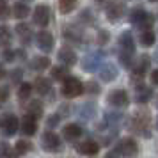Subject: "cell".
I'll return each instance as SVG.
<instances>
[{
  "instance_id": "cell-12",
  "label": "cell",
  "mask_w": 158,
  "mask_h": 158,
  "mask_svg": "<svg viewBox=\"0 0 158 158\" xmlns=\"http://www.w3.org/2000/svg\"><path fill=\"white\" fill-rule=\"evenodd\" d=\"M131 124L135 126V130H140L146 128L148 124H149V115H148V112H137L135 115H133V119H131Z\"/></svg>"
},
{
  "instance_id": "cell-18",
  "label": "cell",
  "mask_w": 158,
  "mask_h": 158,
  "mask_svg": "<svg viewBox=\"0 0 158 158\" xmlns=\"http://www.w3.org/2000/svg\"><path fill=\"white\" fill-rule=\"evenodd\" d=\"M146 16H148V13H146L144 9L137 7V9H133V11H131V15H130V22L140 27V25H142V22L146 20Z\"/></svg>"
},
{
  "instance_id": "cell-30",
  "label": "cell",
  "mask_w": 158,
  "mask_h": 158,
  "mask_svg": "<svg viewBox=\"0 0 158 158\" xmlns=\"http://www.w3.org/2000/svg\"><path fill=\"white\" fill-rule=\"evenodd\" d=\"M151 98V89H148V87H139V96H137V100L139 101H148Z\"/></svg>"
},
{
  "instance_id": "cell-3",
  "label": "cell",
  "mask_w": 158,
  "mask_h": 158,
  "mask_svg": "<svg viewBox=\"0 0 158 158\" xmlns=\"http://www.w3.org/2000/svg\"><path fill=\"white\" fill-rule=\"evenodd\" d=\"M48 22H50V7L44 4H39L34 9V23L37 27H46Z\"/></svg>"
},
{
  "instance_id": "cell-26",
  "label": "cell",
  "mask_w": 158,
  "mask_h": 158,
  "mask_svg": "<svg viewBox=\"0 0 158 158\" xmlns=\"http://www.w3.org/2000/svg\"><path fill=\"white\" fill-rule=\"evenodd\" d=\"M115 75H117L115 68L112 64H107L105 68H103V71H101V78L103 80H112V78H115Z\"/></svg>"
},
{
  "instance_id": "cell-33",
  "label": "cell",
  "mask_w": 158,
  "mask_h": 158,
  "mask_svg": "<svg viewBox=\"0 0 158 158\" xmlns=\"http://www.w3.org/2000/svg\"><path fill=\"white\" fill-rule=\"evenodd\" d=\"M4 59H6L7 62L15 60V52H13V50H6V52H4Z\"/></svg>"
},
{
  "instance_id": "cell-34",
  "label": "cell",
  "mask_w": 158,
  "mask_h": 158,
  "mask_svg": "<svg viewBox=\"0 0 158 158\" xmlns=\"http://www.w3.org/2000/svg\"><path fill=\"white\" fill-rule=\"evenodd\" d=\"M108 37H110V34L101 30V32H100V39H98V41H100V43L103 44V43H107V41H108Z\"/></svg>"
},
{
  "instance_id": "cell-19",
  "label": "cell",
  "mask_w": 158,
  "mask_h": 158,
  "mask_svg": "<svg viewBox=\"0 0 158 158\" xmlns=\"http://www.w3.org/2000/svg\"><path fill=\"white\" fill-rule=\"evenodd\" d=\"M34 87H36V91L39 94H48L50 93V80L48 78H43V77H39V78L34 82Z\"/></svg>"
},
{
  "instance_id": "cell-11",
  "label": "cell",
  "mask_w": 158,
  "mask_h": 158,
  "mask_svg": "<svg viewBox=\"0 0 158 158\" xmlns=\"http://www.w3.org/2000/svg\"><path fill=\"white\" fill-rule=\"evenodd\" d=\"M78 151L82 155H96L98 151H100V146L98 142H94V140H85V142H80L78 144Z\"/></svg>"
},
{
  "instance_id": "cell-28",
  "label": "cell",
  "mask_w": 158,
  "mask_h": 158,
  "mask_svg": "<svg viewBox=\"0 0 158 158\" xmlns=\"http://www.w3.org/2000/svg\"><path fill=\"white\" fill-rule=\"evenodd\" d=\"M0 158H16V153L7 144H0Z\"/></svg>"
},
{
  "instance_id": "cell-32",
  "label": "cell",
  "mask_w": 158,
  "mask_h": 158,
  "mask_svg": "<svg viewBox=\"0 0 158 158\" xmlns=\"http://www.w3.org/2000/svg\"><path fill=\"white\" fill-rule=\"evenodd\" d=\"M9 98V89L7 87H0V101H6Z\"/></svg>"
},
{
  "instance_id": "cell-4",
  "label": "cell",
  "mask_w": 158,
  "mask_h": 158,
  "mask_svg": "<svg viewBox=\"0 0 158 158\" xmlns=\"http://www.w3.org/2000/svg\"><path fill=\"white\" fill-rule=\"evenodd\" d=\"M43 148L50 153H55V151L60 149V139H59L57 133L53 131H46L43 135Z\"/></svg>"
},
{
  "instance_id": "cell-35",
  "label": "cell",
  "mask_w": 158,
  "mask_h": 158,
  "mask_svg": "<svg viewBox=\"0 0 158 158\" xmlns=\"http://www.w3.org/2000/svg\"><path fill=\"white\" fill-rule=\"evenodd\" d=\"M20 78H22V69H15V73H13V82H18Z\"/></svg>"
},
{
  "instance_id": "cell-37",
  "label": "cell",
  "mask_w": 158,
  "mask_h": 158,
  "mask_svg": "<svg viewBox=\"0 0 158 158\" xmlns=\"http://www.w3.org/2000/svg\"><path fill=\"white\" fill-rule=\"evenodd\" d=\"M4 77H6V68H4V66H0V80L4 78Z\"/></svg>"
},
{
  "instance_id": "cell-36",
  "label": "cell",
  "mask_w": 158,
  "mask_h": 158,
  "mask_svg": "<svg viewBox=\"0 0 158 158\" xmlns=\"http://www.w3.org/2000/svg\"><path fill=\"white\" fill-rule=\"evenodd\" d=\"M151 82H153V84L158 82V73L156 71H151Z\"/></svg>"
},
{
  "instance_id": "cell-13",
  "label": "cell",
  "mask_w": 158,
  "mask_h": 158,
  "mask_svg": "<svg viewBox=\"0 0 158 158\" xmlns=\"http://www.w3.org/2000/svg\"><path fill=\"white\" fill-rule=\"evenodd\" d=\"M148 68H149V59L146 57V55H142V57L139 59V62L133 66V75H135L137 78H142L144 73L148 71Z\"/></svg>"
},
{
  "instance_id": "cell-24",
  "label": "cell",
  "mask_w": 158,
  "mask_h": 158,
  "mask_svg": "<svg viewBox=\"0 0 158 158\" xmlns=\"http://www.w3.org/2000/svg\"><path fill=\"white\" fill-rule=\"evenodd\" d=\"M140 43H142L144 46L155 44V32H153V30H144L142 34H140Z\"/></svg>"
},
{
  "instance_id": "cell-2",
  "label": "cell",
  "mask_w": 158,
  "mask_h": 158,
  "mask_svg": "<svg viewBox=\"0 0 158 158\" xmlns=\"http://www.w3.org/2000/svg\"><path fill=\"white\" fill-rule=\"evenodd\" d=\"M18 126H20V123H18V119H16V115L6 114V115L0 117V130H2L6 135H15Z\"/></svg>"
},
{
  "instance_id": "cell-7",
  "label": "cell",
  "mask_w": 158,
  "mask_h": 158,
  "mask_svg": "<svg viewBox=\"0 0 158 158\" xmlns=\"http://www.w3.org/2000/svg\"><path fill=\"white\" fill-rule=\"evenodd\" d=\"M37 46L43 52H50L53 48V36L50 32H46V30H41L37 34Z\"/></svg>"
},
{
  "instance_id": "cell-16",
  "label": "cell",
  "mask_w": 158,
  "mask_h": 158,
  "mask_svg": "<svg viewBox=\"0 0 158 158\" xmlns=\"http://www.w3.org/2000/svg\"><path fill=\"white\" fill-rule=\"evenodd\" d=\"M59 59H60L66 66H73L77 62V55H75V52L69 50V48H62V50L59 52Z\"/></svg>"
},
{
  "instance_id": "cell-21",
  "label": "cell",
  "mask_w": 158,
  "mask_h": 158,
  "mask_svg": "<svg viewBox=\"0 0 158 158\" xmlns=\"http://www.w3.org/2000/svg\"><path fill=\"white\" fill-rule=\"evenodd\" d=\"M32 68L37 69V71L48 69V68H50V59L48 57H36L34 60H32Z\"/></svg>"
},
{
  "instance_id": "cell-38",
  "label": "cell",
  "mask_w": 158,
  "mask_h": 158,
  "mask_svg": "<svg viewBox=\"0 0 158 158\" xmlns=\"http://www.w3.org/2000/svg\"><path fill=\"white\" fill-rule=\"evenodd\" d=\"M107 158H114V155H108V156Z\"/></svg>"
},
{
  "instance_id": "cell-29",
  "label": "cell",
  "mask_w": 158,
  "mask_h": 158,
  "mask_svg": "<svg viewBox=\"0 0 158 158\" xmlns=\"http://www.w3.org/2000/svg\"><path fill=\"white\" fill-rule=\"evenodd\" d=\"M30 151V142L29 140H18L16 142V151L15 153H20V155H25Z\"/></svg>"
},
{
  "instance_id": "cell-17",
  "label": "cell",
  "mask_w": 158,
  "mask_h": 158,
  "mask_svg": "<svg viewBox=\"0 0 158 158\" xmlns=\"http://www.w3.org/2000/svg\"><path fill=\"white\" fill-rule=\"evenodd\" d=\"M16 32H18V36H20V39H22L23 43H29L30 37H32V30H30V27L25 25V23L16 25Z\"/></svg>"
},
{
  "instance_id": "cell-23",
  "label": "cell",
  "mask_w": 158,
  "mask_h": 158,
  "mask_svg": "<svg viewBox=\"0 0 158 158\" xmlns=\"http://www.w3.org/2000/svg\"><path fill=\"white\" fill-rule=\"evenodd\" d=\"M52 77L55 80L68 78V77H69V75H68V68H64V66H55V68H52Z\"/></svg>"
},
{
  "instance_id": "cell-9",
  "label": "cell",
  "mask_w": 158,
  "mask_h": 158,
  "mask_svg": "<svg viewBox=\"0 0 158 158\" xmlns=\"http://www.w3.org/2000/svg\"><path fill=\"white\" fill-rule=\"evenodd\" d=\"M62 135H64V139H68V140H77V139L82 135V128H80V124L69 123V124H66L64 128H62Z\"/></svg>"
},
{
  "instance_id": "cell-27",
  "label": "cell",
  "mask_w": 158,
  "mask_h": 158,
  "mask_svg": "<svg viewBox=\"0 0 158 158\" xmlns=\"http://www.w3.org/2000/svg\"><path fill=\"white\" fill-rule=\"evenodd\" d=\"M41 114H43L41 103H39V101H36V103H30V105H29V115H32V117L36 119V117H39Z\"/></svg>"
},
{
  "instance_id": "cell-39",
  "label": "cell",
  "mask_w": 158,
  "mask_h": 158,
  "mask_svg": "<svg viewBox=\"0 0 158 158\" xmlns=\"http://www.w3.org/2000/svg\"><path fill=\"white\" fill-rule=\"evenodd\" d=\"M149 2H156V0H149Z\"/></svg>"
},
{
  "instance_id": "cell-25",
  "label": "cell",
  "mask_w": 158,
  "mask_h": 158,
  "mask_svg": "<svg viewBox=\"0 0 158 158\" xmlns=\"http://www.w3.org/2000/svg\"><path fill=\"white\" fill-rule=\"evenodd\" d=\"M9 43H11V30L6 25H0V44L7 46Z\"/></svg>"
},
{
  "instance_id": "cell-22",
  "label": "cell",
  "mask_w": 158,
  "mask_h": 158,
  "mask_svg": "<svg viewBox=\"0 0 158 158\" xmlns=\"http://www.w3.org/2000/svg\"><path fill=\"white\" fill-rule=\"evenodd\" d=\"M32 89H34V87L30 85V84H27V82L20 84V89H18V98H20V100H29L30 94H32Z\"/></svg>"
},
{
  "instance_id": "cell-8",
  "label": "cell",
  "mask_w": 158,
  "mask_h": 158,
  "mask_svg": "<svg viewBox=\"0 0 158 158\" xmlns=\"http://www.w3.org/2000/svg\"><path fill=\"white\" fill-rule=\"evenodd\" d=\"M124 15V4H119V2H114L107 7V16L110 22H117L121 16Z\"/></svg>"
},
{
  "instance_id": "cell-15",
  "label": "cell",
  "mask_w": 158,
  "mask_h": 158,
  "mask_svg": "<svg viewBox=\"0 0 158 158\" xmlns=\"http://www.w3.org/2000/svg\"><path fill=\"white\" fill-rule=\"evenodd\" d=\"M29 15H30V9L27 4L16 2L15 6H13V16H15L16 20H23V18H27Z\"/></svg>"
},
{
  "instance_id": "cell-6",
  "label": "cell",
  "mask_w": 158,
  "mask_h": 158,
  "mask_svg": "<svg viewBox=\"0 0 158 158\" xmlns=\"http://www.w3.org/2000/svg\"><path fill=\"white\" fill-rule=\"evenodd\" d=\"M137 151H139V148H137V142L133 139H123L119 142V153L123 156L130 158V156H133Z\"/></svg>"
},
{
  "instance_id": "cell-31",
  "label": "cell",
  "mask_w": 158,
  "mask_h": 158,
  "mask_svg": "<svg viewBox=\"0 0 158 158\" xmlns=\"http://www.w3.org/2000/svg\"><path fill=\"white\" fill-rule=\"evenodd\" d=\"M11 9L7 6V0H0V20H6L11 13H9Z\"/></svg>"
},
{
  "instance_id": "cell-14",
  "label": "cell",
  "mask_w": 158,
  "mask_h": 158,
  "mask_svg": "<svg viewBox=\"0 0 158 158\" xmlns=\"http://www.w3.org/2000/svg\"><path fill=\"white\" fill-rule=\"evenodd\" d=\"M121 46H123V52L124 53H135V43H133V37L130 32H124L121 36Z\"/></svg>"
},
{
  "instance_id": "cell-20",
  "label": "cell",
  "mask_w": 158,
  "mask_h": 158,
  "mask_svg": "<svg viewBox=\"0 0 158 158\" xmlns=\"http://www.w3.org/2000/svg\"><path fill=\"white\" fill-rule=\"evenodd\" d=\"M77 2L78 0H59V9L62 15H69L73 9L77 7Z\"/></svg>"
},
{
  "instance_id": "cell-5",
  "label": "cell",
  "mask_w": 158,
  "mask_h": 158,
  "mask_svg": "<svg viewBox=\"0 0 158 158\" xmlns=\"http://www.w3.org/2000/svg\"><path fill=\"white\" fill-rule=\"evenodd\" d=\"M108 101L114 105V107H126L128 105V94L123 89H115L108 94Z\"/></svg>"
},
{
  "instance_id": "cell-10",
  "label": "cell",
  "mask_w": 158,
  "mask_h": 158,
  "mask_svg": "<svg viewBox=\"0 0 158 158\" xmlns=\"http://www.w3.org/2000/svg\"><path fill=\"white\" fill-rule=\"evenodd\" d=\"M22 131L25 133V135H34L37 131V123H36V119L32 117V115H25L22 119Z\"/></svg>"
},
{
  "instance_id": "cell-1",
  "label": "cell",
  "mask_w": 158,
  "mask_h": 158,
  "mask_svg": "<svg viewBox=\"0 0 158 158\" xmlns=\"http://www.w3.org/2000/svg\"><path fill=\"white\" fill-rule=\"evenodd\" d=\"M84 93V84L77 77H68L62 80V94L66 98H77Z\"/></svg>"
}]
</instances>
